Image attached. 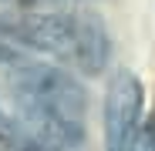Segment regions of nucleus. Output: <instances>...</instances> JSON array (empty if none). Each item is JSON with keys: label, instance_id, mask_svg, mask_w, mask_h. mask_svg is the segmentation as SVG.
I'll use <instances>...</instances> for the list:
<instances>
[{"label": "nucleus", "instance_id": "423d86ee", "mask_svg": "<svg viewBox=\"0 0 155 151\" xmlns=\"http://www.w3.org/2000/svg\"><path fill=\"white\" fill-rule=\"evenodd\" d=\"M24 4H34V0H24Z\"/></svg>", "mask_w": 155, "mask_h": 151}, {"label": "nucleus", "instance_id": "20e7f679", "mask_svg": "<svg viewBox=\"0 0 155 151\" xmlns=\"http://www.w3.org/2000/svg\"><path fill=\"white\" fill-rule=\"evenodd\" d=\"M0 151H27V148L14 138V131H4V134H0Z\"/></svg>", "mask_w": 155, "mask_h": 151}, {"label": "nucleus", "instance_id": "39448f33", "mask_svg": "<svg viewBox=\"0 0 155 151\" xmlns=\"http://www.w3.org/2000/svg\"><path fill=\"white\" fill-rule=\"evenodd\" d=\"M14 57H17V54H14V50H10V47H7L4 40H0V64H10Z\"/></svg>", "mask_w": 155, "mask_h": 151}, {"label": "nucleus", "instance_id": "0eeeda50", "mask_svg": "<svg viewBox=\"0 0 155 151\" xmlns=\"http://www.w3.org/2000/svg\"><path fill=\"white\" fill-rule=\"evenodd\" d=\"M0 124H4V118H0Z\"/></svg>", "mask_w": 155, "mask_h": 151}, {"label": "nucleus", "instance_id": "7ed1b4c3", "mask_svg": "<svg viewBox=\"0 0 155 151\" xmlns=\"http://www.w3.org/2000/svg\"><path fill=\"white\" fill-rule=\"evenodd\" d=\"M125 151H155V128L152 124H138L135 134L128 138Z\"/></svg>", "mask_w": 155, "mask_h": 151}, {"label": "nucleus", "instance_id": "6e6552de", "mask_svg": "<svg viewBox=\"0 0 155 151\" xmlns=\"http://www.w3.org/2000/svg\"><path fill=\"white\" fill-rule=\"evenodd\" d=\"M152 128H155V121H152Z\"/></svg>", "mask_w": 155, "mask_h": 151}, {"label": "nucleus", "instance_id": "f03ea898", "mask_svg": "<svg viewBox=\"0 0 155 151\" xmlns=\"http://www.w3.org/2000/svg\"><path fill=\"white\" fill-rule=\"evenodd\" d=\"M138 114H142V84L132 71H118L105 97V151H125L128 138L138 128Z\"/></svg>", "mask_w": 155, "mask_h": 151}, {"label": "nucleus", "instance_id": "f257e3e1", "mask_svg": "<svg viewBox=\"0 0 155 151\" xmlns=\"http://www.w3.org/2000/svg\"><path fill=\"white\" fill-rule=\"evenodd\" d=\"M7 94L17 108L10 131L27 151H74L84 144L88 94L61 67L17 54L7 64Z\"/></svg>", "mask_w": 155, "mask_h": 151}]
</instances>
